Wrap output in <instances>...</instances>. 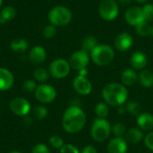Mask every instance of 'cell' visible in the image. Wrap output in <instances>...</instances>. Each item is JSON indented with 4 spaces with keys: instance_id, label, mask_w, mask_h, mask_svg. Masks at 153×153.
Listing matches in <instances>:
<instances>
[{
    "instance_id": "4",
    "label": "cell",
    "mask_w": 153,
    "mask_h": 153,
    "mask_svg": "<svg viewBox=\"0 0 153 153\" xmlns=\"http://www.w3.org/2000/svg\"><path fill=\"white\" fill-rule=\"evenodd\" d=\"M50 24L54 26H65L70 23L73 18L72 12L65 6L57 5L53 7L48 15Z\"/></svg>"
},
{
    "instance_id": "12",
    "label": "cell",
    "mask_w": 153,
    "mask_h": 153,
    "mask_svg": "<svg viewBox=\"0 0 153 153\" xmlns=\"http://www.w3.org/2000/svg\"><path fill=\"white\" fill-rule=\"evenodd\" d=\"M73 87L77 93L84 96L89 95L92 91V85L90 80L87 77L81 75H77L74 78L73 82Z\"/></svg>"
},
{
    "instance_id": "10",
    "label": "cell",
    "mask_w": 153,
    "mask_h": 153,
    "mask_svg": "<svg viewBox=\"0 0 153 153\" xmlns=\"http://www.w3.org/2000/svg\"><path fill=\"white\" fill-rule=\"evenodd\" d=\"M10 109L17 116H26L30 111V105L27 100L18 97L10 102Z\"/></svg>"
},
{
    "instance_id": "7",
    "label": "cell",
    "mask_w": 153,
    "mask_h": 153,
    "mask_svg": "<svg viewBox=\"0 0 153 153\" xmlns=\"http://www.w3.org/2000/svg\"><path fill=\"white\" fill-rule=\"evenodd\" d=\"M71 66L69 62L62 58L54 60L49 65V74L56 79H63L66 77L69 74Z\"/></svg>"
},
{
    "instance_id": "6",
    "label": "cell",
    "mask_w": 153,
    "mask_h": 153,
    "mask_svg": "<svg viewBox=\"0 0 153 153\" xmlns=\"http://www.w3.org/2000/svg\"><path fill=\"white\" fill-rule=\"evenodd\" d=\"M118 13L119 8L116 0H102L99 5V13L105 21L115 20Z\"/></svg>"
},
{
    "instance_id": "31",
    "label": "cell",
    "mask_w": 153,
    "mask_h": 153,
    "mask_svg": "<svg viewBox=\"0 0 153 153\" xmlns=\"http://www.w3.org/2000/svg\"><path fill=\"white\" fill-rule=\"evenodd\" d=\"M33 116L35 117L36 119L38 120H41L47 117L48 116V110L45 107L43 106H38L36 108H34L33 111H32Z\"/></svg>"
},
{
    "instance_id": "20",
    "label": "cell",
    "mask_w": 153,
    "mask_h": 153,
    "mask_svg": "<svg viewBox=\"0 0 153 153\" xmlns=\"http://www.w3.org/2000/svg\"><path fill=\"white\" fill-rule=\"evenodd\" d=\"M144 139V134L140 128H132L126 134V140L131 143H139Z\"/></svg>"
},
{
    "instance_id": "24",
    "label": "cell",
    "mask_w": 153,
    "mask_h": 153,
    "mask_svg": "<svg viewBox=\"0 0 153 153\" xmlns=\"http://www.w3.org/2000/svg\"><path fill=\"white\" fill-rule=\"evenodd\" d=\"M98 40L93 36H87L82 42V49L85 52H87L89 55L91 53V51L98 46Z\"/></svg>"
},
{
    "instance_id": "37",
    "label": "cell",
    "mask_w": 153,
    "mask_h": 153,
    "mask_svg": "<svg viewBox=\"0 0 153 153\" xmlns=\"http://www.w3.org/2000/svg\"><path fill=\"white\" fill-rule=\"evenodd\" d=\"M31 153H50V152L48 146L42 143H39L33 147Z\"/></svg>"
},
{
    "instance_id": "2",
    "label": "cell",
    "mask_w": 153,
    "mask_h": 153,
    "mask_svg": "<svg viewBox=\"0 0 153 153\" xmlns=\"http://www.w3.org/2000/svg\"><path fill=\"white\" fill-rule=\"evenodd\" d=\"M104 102L111 107H120L124 105L128 98V91L125 85L121 83H108L102 90Z\"/></svg>"
},
{
    "instance_id": "45",
    "label": "cell",
    "mask_w": 153,
    "mask_h": 153,
    "mask_svg": "<svg viewBox=\"0 0 153 153\" xmlns=\"http://www.w3.org/2000/svg\"><path fill=\"white\" fill-rule=\"evenodd\" d=\"M152 37H153V27H152Z\"/></svg>"
},
{
    "instance_id": "11",
    "label": "cell",
    "mask_w": 153,
    "mask_h": 153,
    "mask_svg": "<svg viewBox=\"0 0 153 153\" xmlns=\"http://www.w3.org/2000/svg\"><path fill=\"white\" fill-rule=\"evenodd\" d=\"M125 19L126 22L132 26H136L144 21L143 8L139 6H132L128 8L125 13Z\"/></svg>"
},
{
    "instance_id": "34",
    "label": "cell",
    "mask_w": 153,
    "mask_h": 153,
    "mask_svg": "<svg viewBox=\"0 0 153 153\" xmlns=\"http://www.w3.org/2000/svg\"><path fill=\"white\" fill-rule=\"evenodd\" d=\"M37 86H36V83L34 81L32 80H26L23 84H22V89L24 91H27V92H31V91H34L36 90Z\"/></svg>"
},
{
    "instance_id": "28",
    "label": "cell",
    "mask_w": 153,
    "mask_h": 153,
    "mask_svg": "<svg viewBox=\"0 0 153 153\" xmlns=\"http://www.w3.org/2000/svg\"><path fill=\"white\" fill-rule=\"evenodd\" d=\"M126 132V127L123 123H116L113 126H111V133L115 137L124 138Z\"/></svg>"
},
{
    "instance_id": "17",
    "label": "cell",
    "mask_w": 153,
    "mask_h": 153,
    "mask_svg": "<svg viewBox=\"0 0 153 153\" xmlns=\"http://www.w3.org/2000/svg\"><path fill=\"white\" fill-rule=\"evenodd\" d=\"M14 82L13 74L5 68H0V91L9 90Z\"/></svg>"
},
{
    "instance_id": "44",
    "label": "cell",
    "mask_w": 153,
    "mask_h": 153,
    "mask_svg": "<svg viewBox=\"0 0 153 153\" xmlns=\"http://www.w3.org/2000/svg\"><path fill=\"white\" fill-rule=\"evenodd\" d=\"M2 4H3V0H0V7L2 6Z\"/></svg>"
},
{
    "instance_id": "18",
    "label": "cell",
    "mask_w": 153,
    "mask_h": 153,
    "mask_svg": "<svg viewBox=\"0 0 153 153\" xmlns=\"http://www.w3.org/2000/svg\"><path fill=\"white\" fill-rule=\"evenodd\" d=\"M136 123L142 131L152 132L153 130V116L150 113H141L136 118Z\"/></svg>"
},
{
    "instance_id": "5",
    "label": "cell",
    "mask_w": 153,
    "mask_h": 153,
    "mask_svg": "<svg viewBox=\"0 0 153 153\" xmlns=\"http://www.w3.org/2000/svg\"><path fill=\"white\" fill-rule=\"evenodd\" d=\"M111 134V126L107 119L97 118L94 120L91 129V134L94 141L103 143L107 141Z\"/></svg>"
},
{
    "instance_id": "9",
    "label": "cell",
    "mask_w": 153,
    "mask_h": 153,
    "mask_svg": "<svg viewBox=\"0 0 153 153\" xmlns=\"http://www.w3.org/2000/svg\"><path fill=\"white\" fill-rule=\"evenodd\" d=\"M35 97L41 103H50L56 97V91L54 87L48 84H41L35 90Z\"/></svg>"
},
{
    "instance_id": "3",
    "label": "cell",
    "mask_w": 153,
    "mask_h": 153,
    "mask_svg": "<svg viewBox=\"0 0 153 153\" xmlns=\"http://www.w3.org/2000/svg\"><path fill=\"white\" fill-rule=\"evenodd\" d=\"M90 56L96 65L107 66L113 61L115 57V51L110 46L100 44L91 51Z\"/></svg>"
},
{
    "instance_id": "39",
    "label": "cell",
    "mask_w": 153,
    "mask_h": 153,
    "mask_svg": "<svg viewBox=\"0 0 153 153\" xmlns=\"http://www.w3.org/2000/svg\"><path fill=\"white\" fill-rule=\"evenodd\" d=\"M78 75L87 77V75H88V70H87V68H84V69H82V70L78 71Z\"/></svg>"
},
{
    "instance_id": "43",
    "label": "cell",
    "mask_w": 153,
    "mask_h": 153,
    "mask_svg": "<svg viewBox=\"0 0 153 153\" xmlns=\"http://www.w3.org/2000/svg\"><path fill=\"white\" fill-rule=\"evenodd\" d=\"M9 153H21L20 152H17V151H13V152H11Z\"/></svg>"
},
{
    "instance_id": "29",
    "label": "cell",
    "mask_w": 153,
    "mask_h": 153,
    "mask_svg": "<svg viewBox=\"0 0 153 153\" xmlns=\"http://www.w3.org/2000/svg\"><path fill=\"white\" fill-rule=\"evenodd\" d=\"M33 76L35 78L36 81L39 82H44L48 79L49 74L48 72L45 69V68H37L34 73H33Z\"/></svg>"
},
{
    "instance_id": "40",
    "label": "cell",
    "mask_w": 153,
    "mask_h": 153,
    "mask_svg": "<svg viewBox=\"0 0 153 153\" xmlns=\"http://www.w3.org/2000/svg\"><path fill=\"white\" fill-rule=\"evenodd\" d=\"M126 112V107L124 105L118 107V113L119 114H125Z\"/></svg>"
},
{
    "instance_id": "42",
    "label": "cell",
    "mask_w": 153,
    "mask_h": 153,
    "mask_svg": "<svg viewBox=\"0 0 153 153\" xmlns=\"http://www.w3.org/2000/svg\"><path fill=\"white\" fill-rule=\"evenodd\" d=\"M135 1L139 4H145L148 0H135Z\"/></svg>"
},
{
    "instance_id": "35",
    "label": "cell",
    "mask_w": 153,
    "mask_h": 153,
    "mask_svg": "<svg viewBox=\"0 0 153 153\" xmlns=\"http://www.w3.org/2000/svg\"><path fill=\"white\" fill-rule=\"evenodd\" d=\"M60 153H81L79 150L73 144H64L60 149Z\"/></svg>"
},
{
    "instance_id": "30",
    "label": "cell",
    "mask_w": 153,
    "mask_h": 153,
    "mask_svg": "<svg viewBox=\"0 0 153 153\" xmlns=\"http://www.w3.org/2000/svg\"><path fill=\"white\" fill-rule=\"evenodd\" d=\"M143 13L144 16V21L148 22H153V4H146L143 7Z\"/></svg>"
},
{
    "instance_id": "13",
    "label": "cell",
    "mask_w": 153,
    "mask_h": 153,
    "mask_svg": "<svg viewBox=\"0 0 153 153\" xmlns=\"http://www.w3.org/2000/svg\"><path fill=\"white\" fill-rule=\"evenodd\" d=\"M133 43H134V39H133V37H132V35H130V34L127 33V32L119 33V34L116 37L115 41H114L115 48H116L118 51H121V52L129 50V49L132 48Z\"/></svg>"
},
{
    "instance_id": "33",
    "label": "cell",
    "mask_w": 153,
    "mask_h": 153,
    "mask_svg": "<svg viewBox=\"0 0 153 153\" xmlns=\"http://www.w3.org/2000/svg\"><path fill=\"white\" fill-rule=\"evenodd\" d=\"M49 143H50L51 146H53L56 149H59L60 150L64 146V141L58 135H53V136H51L50 139H49Z\"/></svg>"
},
{
    "instance_id": "19",
    "label": "cell",
    "mask_w": 153,
    "mask_h": 153,
    "mask_svg": "<svg viewBox=\"0 0 153 153\" xmlns=\"http://www.w3.org/2000/svg\"><path fill=\"white\" fill-rule=\"evenodd\" d=\"M121 82L125 86H133L138 82V74L134 69H126L121 74Z\"/></svg>"
},
{
    "instance_id": "36",
    "label": "cell",
    "mask_w": 153,
    "mask_h": 153,
    "mask_svg": "<svg viewBox=\"0 0 153 153\" xmlns=\"http://www.w3.org/2000/svg\"><path fill=\"white\" fill-rule=\"evenodd\" d=\"M143 141H144V143H145V145H146V147L149 149V150H151V151H152L153 152V132H149L147 134H146V136H144V139H143Z\"/></svg>"
},
{
    "instance_id": "25",
    "label": "cell",
    "mask_w": 153,
    "mask_h": 153,
    "mask_svg": "<svg viewBox=\"0 0 153 153\" xmlns=\"http://www.w3.org/2000/svg\"><path fill=\"white\" fill-rule=\"evenodd\" d=\"M135 31L138 35H140L142 37H146V36L152 35V26L150 24V22L143 21L135 26Z\"/></svg>"
},
{
    "instance_id": "41",
    "label": "cell",
    "mask_w": 153,
    "mask_h": 153,
    "mask_svg": "<svg viewBox=\"0 0 153 153\" xmlns=\"http://www.w3.org/2000/svg\"><path fill=\"white\" fill-rule=\"evenodd\" d=\"M121 4H130L131 3V0H117Z\"/></svg>"
},
{
    "instance_id": "21",
    "label": "cell",
    "mask_w": 153,
    "mask_h": 153,
    "mask_svg": "<svg viewBox=\"0 0 153 153\" xmlns=\"http://www.w3.org/2000/svg\"><path fill=\"white\" fill-rule=\"evenodd\" d=\"M138 80L143 87L151 88L153 85V72L148 69L141 70L138 75Z\"/></svg>"
},
{
    "instance_id": "15",
    "label": "cell",
    "mask_w": 153,
    "mask_h": 153,
    "mask_svg": "<svg viewBox=\"0 0 153 153\" xmlns=\"http://www.w3.org/2000/svg\"><path fill=\"white\" fill-rule=\"evenodd\" d=\"M29 58L33 65H40L45 62L47 58V52L43 47L35 46L30 49L29 53Z\"/></svg>"
},
{
    "instance_id": "22",
    "label": "cell",
    "mask_w": 153,
    "mask_h": 153,
    "mask_svg": "<svg viewBox=\"0 0 153 153\" xmlns=\"http://www.w3.org/2000/svg\"><path fill=\"white\" fill-rule=\"evenodd\" d=\"M29 47V43L25 39L22 38H16L11 41L10 48L13 51L18 53H23L27 50Z\"/></svg>"
},
{
    "instance_id": "38",
    "label": "cell",
    "mask_w": 153,
    "mask_h": 153,
    "mask_svg": "<svg viewBox=\"0 0 153 153\" xmlns=\"http://www.w3.org/2000/svg\"><path fill=\"white\" fill-rule=\"evenodd\" d=\"M97 149L94 147V146H92V145H87V146H85L83 149H82V152L81 153H97Z\"/></svg>"
},
{
    "instance_id": "27",
    "label": "cell",
    "mask_w": 153,
    "mask_h": 153,
    "mask_svg": "<svg viewBox=\"0 0 153 153\" xmlns=\"http://www.w3.org/2000/svg\"><path fill=\"white\" fill-rule=\"evenodd\" d=\"M126 112L129 113L132 116H136L138 117L141 113H142V106L139 102L137 101H129L128 103H126Z\"/></svg>"
},
{
    "instance_id": "23",
    "label": "cell",
    "mask_w": 153,
    "mask_h": 153,
    "mask_svg": "<svg viewBox=\"0 0 153 153\" xmlns=\"http://www.w3.org/2000/svg\"><path fill=\"white\" fill-rule=\"evenodd\" d=\"M16 15V10L11 5L4 6L0 12V23H5L8 21L14 18Z\"/></svg>"
},
{
    "instance_id": "14",
    "label": "cell",
    "mask_w": 153,
    "mask_h": 153,
    "mask_svg": "<svg viewBox=\"0 0 153 153\" xmlns=\"http://www.w3.org/2000/svg\"><path fill=\"white\" fill-rule=\"evenodd\" d=\"M108 153H126L128 145L126 139L121 137H115L111 139L107 146Z\"/></svg>"
},
{
    "instance_id": "1",
    "label": "cell",
    "mask_w": 153,
    "mask_h": 153,
    "mask_svg": "<svg viewBox=\"0 0 153 153\" xmlns=\"http://www.w3.org/2000/svg\"><path fill=\"white\" fill-rule=\"evenodd\" d=\"M86 124V115L78 106H70L64 113L62 126L68 134L79 133Z\"/></svg>"
},
{
    "instance_id": "8",
    "label": "cell",
    "mask_w": 153,
    "mask_h": 153,
    "mask_svg": "<svg viewBox=\"0 0 153 153\" xmlns=\"http://www.w3.org/2000/svg\"><path fill=\"white\" fill-rule=\"evenodd\" d=\"M90 55L83 51L82 49H80L78 51H75L69 58V65L71 68L80 71L82 69L87 68L89 63H90Z\"/></svg>"
},
{
    "instance_id": "26",
    "label": "cell",
    "mask_w": 153,
    "mask_h": 153,
    "mask_svg": "<svg viewBox=\"0 0 153 153\" xmlns=\"http://www.w3.org/2000/svg\"><path fill=\"white\" fill-rule=\"evenodd\" d=\"M94 112L98 118L106 119L109 114V107L106 102H99L94 108Z\"/></svg>"
},
{
    "instance_id": "16",
    "label": "cell",
    "mask_w": 153,
    "mask_h": 153,
    "mask_svg": "<svg viewBox=\"0 0 153 153\" xmlns=\"http://www.w3.org/2000/svg\"><path fill=\"white\" fill-rule=\"evenodd\" d=\"M148 63L147 56L142 51H135L130 58V64L134 70H143Z\"/></svg>"
},
{
    "instance_id": "32",
    "label": "cell",
    "mask_w": 153,
    "mask_h": 153,
    "mask_svg": "<svg viewBox=\"0 0 153 153\" xmlns=\"http://www.w3.org/2000/svg\"><path fill=\"white\" fill-rule=\"evenodd\" d=\"M56 34V28L53 24H48L45 26V28L42 30V35L46 39H52Z\"/></svg>"
}]
</instances>
